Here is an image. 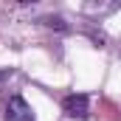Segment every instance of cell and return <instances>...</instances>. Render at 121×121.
Instances as JSON below:
<instances>
[{
  "mask_svg": "<svg viewBox=\"0 0 121 121\" xmlns=\"http://www.w3.org/2000/svg\"><path fill=\"white\" fill-rule=\"evenodd\" d=\"M3 118L6 121H37L31 104L20 96V93L9 96V101H6V107H3Z\"/></svg>",
  "mask_w": 121,
  "mask_h": 121,
  "instance_id": "6da1fadb",
  "label": "cell"
},
{
  "mask_svg": "<svg viewBox=\"0 0 121 121\" xmlns=\"http://www.w3.org/2000/svg\"><path fill=\"white\" fill-rule=\"evenodd\" d=\"M42 23H45V26H51V28H59V31H68V26L62 23V17H45Z\"/></svg>",
  "mask_w": 121,
  "mask_h": 121,
  "instance_id": "3957f363",
  "label": "cell"
},
{
  "mask_svg": "<svg viewBox=\"0 0 121 121\" xmlns=\"http://www.w3.org/2000/svg\"><path fill=\"white\" fill-rule=\"evenodd\" d=\"M62 113H65L68 118L85 121L87 116H90V99H87L85 93H70V96L62 99Z\"/></svg>",
  "mask_w": 121,
  "mask_h": 121,
  "instance_id": "7a4b0ae2",
  "label": "cell"
}]
</instances>
